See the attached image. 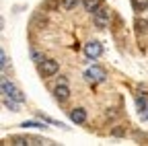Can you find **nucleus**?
Listing matches in <instances>:
<instances>
[{"label":"nucleus","mask_w":148,"mask_h":146,"mask_svg":"<svg viewBox=\"0 0 148 146\" xmlns=\"http://www.w3.org/2000/svg\"><path fill=\"white\" fill-rule=\"evenodd\" d=\"M132 8H134L136 12L146 10V8H148V0H132Z\"/></svg>","instance_id":"obj_9"},{"label":"nucleus","mask_w":148,"mask_h":146,"mask_svg":"<svg viewBox=\"0 0 148 146\" xmlns=\"http://www.w3.org/2000/svg\"><path fill=\"white\" fill-rule=\"evenodd\" d=\"M78 2H80V0H62V6L66 10H72L74 6H78Z\"/></svg>","instance_id":"obj_13"},{"label":"nucleus","mask_w":148,"mask_h":146,"mask_svg":"<svg viewBox=\"0 0 148 146\" xmlns=\"http://www.w3.org/2000/svg\"><path fill=\"white\" fill-rule=\"evenodd\" d=\"M70 119L74 123H84L86 121V111H84L82 107H74L72 111H70Z\"/></svg>","instance_id":"obj_7"},{"label":"nucleus","mask_w":148,"mask_h":146,"mask_svg":"<svg viewBox=\"0 0 148 146\" xmlns=\"http://www.w3.org/2000/svg\"><path fill=\"white\" fill-rule=\"evenodd\" d=\"M109 8H105V6H99L95 12H92V19H95V25L99 27V29H105L107 25H109Z\"/></svg>","instance_id":"obj_3"},{"label":"nucleus","mask_w":148,"mask_h":146,"mask_svg":"<svg viewBox=\"0 0 148 146\" xmlns=\"http://www.w3.org/2000/svg\"><path fill=\"white\" fill-rule=\"evenodd\" d=\"M82 6H84L86 12H95L99 6H103V2L101 0H82Z\"/></svg>","instance_id":"obj_8"},{"label":"nucleus","mask_w":148,"mask_h":146,"mask_svg":"<svg viewBox=\"0 0 148 146\" xmlns=\"http://www.w3.org/2000/svg\"><path fill=\"white\" fill-rule=\"evenodd\" d=\"M105 78H107V72H105L101 66H90V68L84 70V80H86L88 84H99V82H103Z\"/></svg>","instance_id":"obj_1"},{"label":"nucleus","mask_w":148,"mask_h":146,"mask_svg":"<svg viewBox=\"0 0 148 146\" xmlns=\"http://www.w3.org/2000/svg\"><path fill=\"white\" fill-rule=\"evenodd\" d=\"M53 95H56V99H58L60 103L68 101V97H70V88H68V82H66L64 78H60V82L56 84V88H53Z\"/></svg>","instance_id":"obj_5"},{"label":"nucleus","mask_w":148,"mask_h":146,"mask_svg":"<svg viewBox=\"0 0 148 146\" xmlns=\"http://www.w3.org/2000/svg\"><path fill=\"white\" fill-rule=\"evenodd\" d=\"M136 27H138V31H146L148 29V23L146 21H136Z\"/></svg>","instance_id":"obj_15"},{"label":"nucleus","mask_w":148,"mask_h":146,"mask_svg":"<svg viewBox=\"0 0 148 146\" xmlns=\"http://www.w3.org/2000/svg\"><path fill=\"white\" fill-rule=\"evenodd\" d=\"M136 109L140 111V115L148 109V101H146V97H136Z\"/></svg>","instance_id":"obj_10"},{"label":"nucleus","mask_w":148,"mask_h":146,"mask_svg":"<svg viewBox=\"0 0 148 146\" xmlns=\"http://www.w3.org/2000/svg\"><path fill=\"white\" fill-rule=\"evenodd\" d=\"M58 4H60V0H45V2H43V8H45V10H56V8H58Z\"/></svg>","instance_id":"obj_12"},{"label":"nucleus","mask_w":148,"mask_h":146,"mask_svg":"<svg viewBox=\"0 0 148 146\" xmlns=\"http://www.w3.org/2000/svg\"><path fill=\"white\" fill-rule=\"evenodd\" d=\"M142 119H148V111H144V113H142Z\"/></svg>","instance_id":"obj_17"},{"label":"nucleus","mask_w":148,"mask_h":146,"mask_svg":"<svg viewBox=\"0 0 148 146\" xmlns=\"http://www.w3.org/2000/svg\"><path fill=\"white\" fill-rule=\"evenodd\" d=\"M56 72H58V62L56 60H43V62H39V74L41 76H53Z\"/></svg>","instance_id":"obj_6"},{"label":"nucleus","mask_w":148,"mask_h":146,"mask_svg":"<svg viewBox=\"0 0 148 146\" xmlns=\"http://www.w3.org/2000/svg\"><path fill=\"white\" fill-rule=\"evenodd\" d=\"M21 125H23V127H45L43 123H37V121H23Z\"/></svg>","instance_id":"obj_14"},{"label":"nucleus","mask_w":148,"mask_h":146,"mask_svg":"<svg viewBox=\"0 0 148 146\" xmlns=\"http://www.w3.org/2000/svg\"><path fill=\"white\" fill-rule=\"evenodd\" d=\"M0 58H2V68H6V53L2 51V53H0Z\"/></svg>","instance_id":"obj_16"},{"label":"nucleus","mask_w":148,"mask_h":146,"mask_svg":"<svg viewBox=\"0 0 148 146\" xmlns=\"http://www.w3.org/2000/svg\"><path fill=\"white\" fill-rule=\"evenodd\" d=\"M16 103H18V101H14V99H10V97H4V107H8L10 111H21Z\"/></svg>","instance_id":"obj_11"},{"label":"nucleus","mask_w":148,"mask_h":146,"mask_svg":"<svg viewBox=\"0 0 148 146\" xmlns=\"http://www.w3.org/2000/svg\"><path fill=\"white\" fill-rule=\"evenodd\" d=\"M101 53H103V45H101L99 41H88V43L84 45V56H86L88 60H97Z\"/></svg>","instance_id":"obj_4"},{"label":"nucleus","mask_w":148,"mask_h":146,"mask_svg":"<svg viewBox=\"0 0 148 146\" xmlns=\"http://www.w3.org/2000/svg\"><path fill=\"white\" fill-rule=\"evenodd\" d=\"M2 93H4V97H10V99H14V101H18V103L25 101V95H23L12 82H8L6 78H2Z\"/></svg>","instance_id":"obj_2"}]
</instances>
